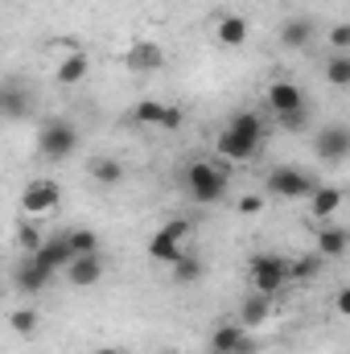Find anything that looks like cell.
<instances>
[{"label": "cell", "mask_w": 350, "mask_h": 354, "mask_svg": "<svg viewBox=\"0 0 350 354\" xmlns=\"http://www.w3.org/2000/svg\"><path fill=\"white\" fill-rule=\"evenodd\" d=\"M0 276H4V260H0Z\"/></svg>", "instance_id": "obj_37"}, {"label": "cell", "mask_w": 350, "mask_h": 354, "mask_svg": "<svg viewBox=\"0 0 350 354\" xmlns=\"http://www.w3.org/2000/svg\"><path fill=\"white\" fill-rule=\"evenodd\" d=\"M181 124H185V111H181V107H174V103H165V111H161V124H157V128H165V132H177Z\"/></svg>", "instance_id": "obj_31"}, {"label": "cell", "mask_w": 350, "mask_h": 354, "mask_svg": "<svg viewBox=\"0 0 350 354\" xmlns=\"http://www.w3.org/2000/svg\"><path fill=\"white\" fill-rule=\"evenodd\" d=\"M42 239H46V235H42L33 223H21V227H17V248H21L25 256H33V252L42 248Z\"/></svg>", "instance_id": "obj_29"}, {"label": "cell", "mask_w": 350, "mask_h": 354, "mask_svg": "<svg viewBox=\"0 0 350 354\" xmlns=\"http://www.w3.org/2000/svg\"><path fill=\"white\" fill-rule=\"evenodd\" d=\"M334 309H338V313H350V288H338V297H334Z\"/></svg>", "instance_id": "obj_34"}, {"label": "cell", "mask_w": 350, "mask_h": 354, "mask_svg": "<svg viewBox=\"0 0 350 354\" xmlns=\"http://www.w3.org/2000/svg\"><path fill=\"white\" fill-rule=\"evenodd\" d=\"M190 231H194V223H190V218H174V223H165L161 231H153V239H149V256H153V260H161V264H174L177 256L185 252Z\"/></svg>", "instance_id": "obj_6"}, {"label": "cell", "mask_w": 350, "mask_h": 354, "mask_svg": "<svg viewBox=\"0 0 350 354\" xmlns=\"http://www.w3.org/2000/svg\"><path fill=\"white\" fill-rule=\"evenodd\" d=\"M264 99H268V107H272L276 115H288V111H301V107H305V91L297 87V83H288V79H276Z\"/></svg>", "instance_id": "obj_9"}, {"label": "cell", "mask_w": 350, "mask_h": 354, "mask_svg": "<svg viewBox=\"0 0 350 354\" xmlns=\"http://www.w3.org/2000/svg\"><path fill=\"white\" fill-rule=\"evenodd\" d=\"M313 149H317V161H330V165L347 161V153H350V128H347V124H330V128H322Z\"/></svg>", "instance_id": "obj_8"}, {"label": "cell", "mask_w": 350, "mask_h": 354, "mask_svg": "<svg viewBox=\"0 0 350 354\" xmlns=\"http://www.w3.org/2000/svg\"><path fill=\"white\" fill-rule=\"evenodd\" d=\"M0 115H8V120H25V115H33V99H29V91L4 87V111H0Z\"/></svg>", "instance_id": "obj_22"}, {"label": "cell", "mask_w": 350, "mask_h": 354, "mask_svg": "<svg viewBox=\"0 0 350 354\" xmlns=\"http://www.w3.org/2000/svg\"><path fill=\"white\" fill-rule=\"evenodd\" d=\"M342 198H347V194H342L338 185H317V189L309 194V202H313V214H317V218H330V214L342 206Z\"/></svg>", "instance_id": "obj_21"}, {"label": "cell", "mask_w": 350, "mask_h": 354, "mask_svg": "<svg viewBox=\"0 0 350 354\" xmlns=\"http://www.w3.org/2000/svg\"><path fill=\"white\" fill-rule=\"evenodd\" d=\"M326 83L330 87H350V54H334L326 62Z\"/></svg>", "instance_id": "obj_25"}, {"label": "cell", "mask_w": 350, "mask_h": 354, "mask_svg": "<svg viewBox=\"0 0 350 354\" xmlns=\"http://www.w3.org/2000/svg\"><path fill=\"white\" fill-rule=\"evenodd\" d=\"M276 120H280L284 132H305V128H309V111H305V107H301V111H288V115H276Z\"/></svg>", "instance_id": "obj_30"}, {"label": "cell", "mask_w": 350, "mask_h": 354, "mask_svg": "<svg viewBox=\"0 0 350 354\" xmlns=\"http://www.w3.org/2000/svg\"><path fill=\"white\" fill-rule=\"evenodd\" d=\"M8 326H12L21 338L37 334V309H12V313H8Z\"/></svg>", "instance_id": "obj_28"}, {"label": "cell", "mask_w": 350, "mask_h": 354, "mask_svg": "<svg viewBox=\"0 0 350 354\" xmlns=\"http://www.w3.org/2000/svg\"><path fill=\"white\" fill-rule=\"evenodd\" d=\"M0 111H4V87H0Z\"/></svg>", "instance_id": "obj_36"}, {"label": "cell", "mask_w": 350, "mask_h": 354, "mask_svg": "<svg viewBox=\"0 0 350 354\" xmlns=\"http://www.w3.org/2000/svg\"><path fill=\"white\" fill-rule=\"evenodd\" d=\"M62 239H66L71 256H99V235L87 231V227H75V231H66Z\"/></svg>", "instance_id": "obj_23"}, {"label": "cell", "mask_w": 350, "mask_h": 354, "mask_svg": "<svg viewBox=\"0 0 350 354\" xmlns=\"http://www.w3.org/2000/svg\"><path fill=\"white\" fill-rule=\"evenodd\" d=\"M33 256H37V264L42 268H50V272H54V276H58V272H62V268L71 264V260H75V256H71V248H66V239H62V235H54V239H42V248H37V252H33Z\"/></svg>", "instance_id": "obj_15"}, {"label": "cell", "mask_w": 350, "mask_h": 354, "mask_svg": "<svg viewBox=\"0 0 350 354\" xmlns=\"http://www.w3.org/2000/svg\"><path fill=\"white\" fill-rule=\"evenodd\" d=\"M309 41H313V21L309 17H293V21L280 25V46L284 50H305Z\"/></svg>", "instance_id": "obj_16"}, {"label": "cell", "mask_w": 350, "mask_h": 354, "mask_svg": "<svg viewBox=\"0 0 350 354\" xmlns=\"http://www.w3.org/2000/svg\"><path fill=\"white\" fill-rule=\"evenodd\" d=\"M243 338H248V330L239 326V322H223L214 334H210V351L219 354H235L239 346H243Z\"/></svg>", "instance_id": "obj_19"}, {"label": "cell", "mask_w": 350, "mask_h": 354, "mask_svg": "<svg viewBox=\"0 0 350 354\" xmlns=\"http://www.w3.org/2000/svg\"><path fill=\"white\" fill-rule=\"evenodd\" d=\"M210 354H219V351H210Z\"/></svg>", "instance_id": "obj_38"}, {"label": "cell", "mask_w": 350, "mask_h": 354, "mask_svg": "<svg viewBox=\"0 0 350 354\" xmlns=\"http://www.w3.org/2000/svg\"><path fill=\"white\" fill-rule=\"evenodd\" d=\"M87 71H91V58L83 50H75V54H66V58L54 66V83H58V87H79V83L87 79Z\"/></svg>", "instance_id": "obj_14"}, {"label": "cell", "mask_w": 350, "mask_h": 354, "mask_svg": "<svg viewBox=\"0 0 350 354\" xmlns=\"http://www.w3.org/2000/svg\"><path fill=\"white\" fill-rule=\"evenodd\" d=\"M330 46H334V54H347L350 50V25H334L330 29Z\"/></svg>", "instance_id": "obj_32"}, {"label": "cell", "mask_w": 350, "mask_h": 354, "mask_svg": "<svg viewBox=\"0 0 350 354\" xmlns=\"http://www.w3.org/2000/svg\"><path fill=\"white\" fill-rule=\"evenodd\" d=\"M185 189H190V198L198 202V206H210V202H219L223 194H227V169L223 165H210V161H194V165H185Z\"/></svg>", "instance_id": "obj_2"}, {"label": "cell", "mask_w": 350, "mask_h": 354, "mask_svg": "<svg viewBox=\"0 0 350 354\" xmlns=\"http://www.w3.org/2000/svg\"><path fill=\"white\" fill-rule=\"evenodd\" d=\"M264 145V124L256 111H235L231 115V124L219 132V157H227V161H252L256 153H260Z\"/></svg>", "instance_id": "obj_1"}, {"label": "cell", "mask_w": 350, "mask_h": 354, "mask_svg": "<svg viewBox=\"0 0 350 354\" xmlns=\"http://www.w3.org/2000/svg\"><path fill=\"white\" fill-rule=\"evenodd\" d=\"M87 174L95 185H103V189H111V185H120L124 181V165H120V157H95L87 165Z\"/></svg>", "instance_id": "obj_18"}, {"label": "cell", "mask_w": 350, "mask_h": 354, "mask_svg": "<svg viewBox=\"0 0 350 354\" xmlns=\"http://www.w3.org/2000/svg\"><path fill=\"white\" fill-rule=\"evenodd\" d=\"M12 280H17V288H21V292H29V297H33V292H42V288L54 280V272L37 264V256H21V264H17V272H12Z\"/></svg>", "instance_id": "obj_11"}, {"label": "cell", "mask_w": 350, "mask_h": 354, "mask_svg": "<svg viewBox=\"0 0 350 354\" xmlns=\"http://www.w3.org/2000/svg\"><path fill=\"white\" fill-rule=\"evenodd\" d=\"M62 272H66V280H71L75 288H91V284L103 280V260H99V256H75Z\"/></svg>", "instance_id": "obj_13"}, {"label": "cell", "mask_w": 350, "mask_h": 354, "mask_svg": "<svg viewBox=\"0 0 350 354\" xmlns=\"http://www.w3.org/2000/svg\"><path fill=\"white\" fill-rule=\"evenodd\" d=\"M161 62H165V54H161V46H157V41H132V46H128V54H124V66H128V71H136V75L161 71Z\"/></svg>", "instance_id": "obj_10"}, {"label": "cell", "mask_w": 350, "mask_h": 354, "mask_svg": "<svg viewBox=\"0 0 350 354\" xmlns=\"http://www.w3.org/2000/svg\"><path fill=\"white\" fill-rule=\"evenodd\" d=\"M322 272V256H301V260H288V280H313Z\"/></svg>", "instance_id": "obj_26"}, {"label": "cell", "mask_w": 350, "mask_h": 354, "mask_svg": "<svg viewBox=\"0 0 350 354\" xmlns=\"http://www.w3.org/2000/svg\"><path fill=\"white\" fill-rule=\"evenodd\" d=\"M248 280H252L256 292L276 297V292L288 284V260L276 256V252H256V256L248 260Z\"/></svg>", "instance_id": "obj_3"}, {"label": "cell", "mask_w": 350, "mask_h": 354, "mask_svg": "<svg viewBox=\"0 0 350 354\" xmlns=\"http://www.w3.org/2000/svg\"><path fill=\"white\" fill-rule=\"evenodd\" d=\"M58 202H62V185H58L54 177H33V181L25 185V194H21V210L33 214V218L58 210Z\"/></svg>", "instance_id": "obj_7"}, {"label": "cell", "mask_w": 350, "mask_h": 354, "mask_svg": "<svg viewBox=\"0 0 350 354\" xmlns=\"http://www.w3.org/2000/svg\"><path fill=\"white\" fill-rule=\"evenodd\" d=\"M272 317V297H264V292H252L243 305H239V326L248 330V326H264Z\"/></svg>", "instance_id": "obj_20"}, {"label": "cell", "mask_w": 350, "mask_h": 354, "mask_svg": "<svg viewBox=\"0 0 350 354\" xmlns=\"http://www.w3.org/2000/svg\"><path fill=\"white\" fill-rule=\"evenodd\" d=\"M317 185H322L317 177L305 174V169H297V165H276V169L268 174V194H272V198H284V202H293V198H309Z\"/></svg>", "instance_id": "obj_5"}, {"label": "cell", "mask_w": 350, "mask_h": 354, "mask_svg": "<svg viewBox=\"0 0 350 354\" xmlns=\"http://www.w3.org/2000/svg\"><path fill=\"white\" fill-rule=\"evenodd\" d=\"M248 33H252V29H248V21H243L239 12H223L219 25H214V41H219L223 50H239V46L248 41Z\"/></svg>", "instance_id": "obj_12"}, {"label": "cell", "mask_w": 350, "mask_h": 354, "mask_svg": "<svg viewBox=\"0 0 350 354\" xmlns=\"http://www.w3.org/2000/svg\"><path fill=\"white\" fill-rule=\"evenodd\" d=\"M95 354H124V351H120V346H99Z\"/></svg>", "instance_id": "obj_35"}, {"label": "cell", "mask_w": 350, "mask_h": 354, "mask_svg": "<svg viewBox=\"0 0 350 354\" xmlns=\"http://www.w3.org/2000/svg\"><path fill=\"white\" fill-rule=\"evenodd\" d=\"M79 149V128L71 120H46L37 132V153L46 161H66Z\"/></svg>", "instance_id": "obj_4"}, {"label": "cell", "mask_w": 350, "mask_h": 354, "mask_svg": "<svg viewBox=\"0 0 350 354\" xmlns=\"http://www.w3.org/2000/svg\"><path fill=\"white\" fill-rule=\"evenodd\" d=\"M161 111H165L161 99H140V103L132 107V120H136V124H161Z\"/></svg>", "instance_id": "obj_27"}, {"label": "cell", "mask_w": 350, "mask_h": 354, "mask_svg": "<svg viewBox=\"0 0 350 354\" xmlns=\"http://www.w3.org/2000/svg\"><path fill=\"white\" fill-rule=\"evenodd\" d=\"M235 210H239V214H248V218H252V214H260V210H264V198H260V194H243V198H239V206H235Z\"/></svg>", "instance_id": "obj_33"}, {"label": "cell", "mask_w": 350, "mask_h": 354, "mask_svg": "<svg viewBox=\"0 0 350 354\" xmlns=\"http://www.w3.org/2000/svg\"><path fill=\"white\" fill-rule=\"evenodd\" d=\"M347 243H350L347 227H322V231H317V256H322V260H338V256L347 252Z\"/></svg>", "instance_id": "obj_17"}, {"label": "cell", "mask_w": 350, "mask_h": 354, "mask_svg": "<svg viewBox=\"0 0 350 354\" xmlns=\"http://www.w3.org/2000/svg\"><path fill=\"white\" fill-rule=\"evenodd\" d=\"M169 268H174V284H194V280L202 276V260H198V256H190V252H181Z\"/></svg>", "instance_id": "obj_24"}]
</instances>
